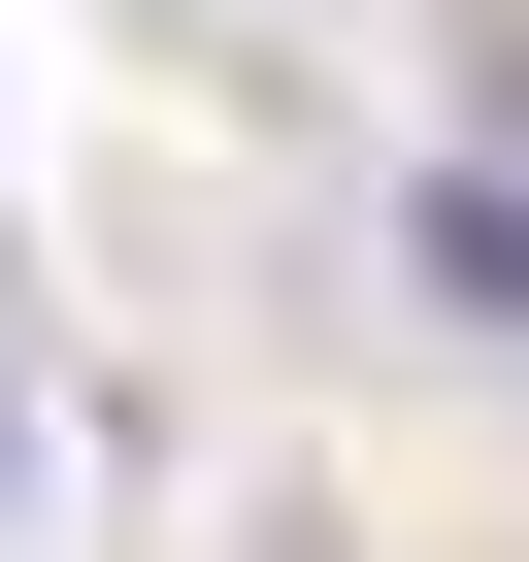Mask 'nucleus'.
Listing matches in <instances>:
<instances>
[{
    "mask_svg": "<svg viewBox=\"0 0 529 562\" xmlns=\"http://www.w3.org/2000/svg\"><path fill=\"white\" fill-rule=\"evenodd\" d=\"M397 265H430V331H529V166H430Z\"/></svg>",
    "mask_w": 529,
    "mask_h": 562,
    "instance_id": "nucleus-1",
    "label": "nucleus"
}]
</instances>
